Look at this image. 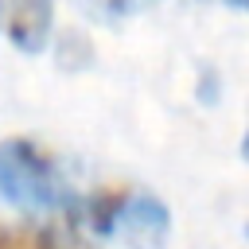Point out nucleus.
Masks as SVG:
<instances>
[{
	"label": "nucleus",
	"instance_id": "1",
	"mask_svg": "<svg viewBox=\"0 0 249 249\" xmlns=\"http://www.w3.org/2000/svg\"><path fill=\"white\" fill-rule=\"evenodd\" d=\"M0 195L27 214L82 218L86 195L62 175L58 160L27 136L0 140Z\"/></svg>",
	"mask_w": 249,
	"mask_h": 249
},
{
	"label": "nucleus",
	"instance_id": "2",
	"mask_svg": "<svg viewBox=\"0 0 249 249\" xmlns=\"http://www.w3.org/2000/svg\"><path fill=\"white\" fill-rule=\"evenodd\" d=\"M82 222L93 226L97 233L124 237L136 249H160L163 237H167V226H171L167 206L156 195H144V191H97V195H86Z\"/></svg>",
	"mask_w": 249,
	"mask_h": 249
},
{
	"label": "nucleus",
	"instance_id": "3",
	"mask_svg": "<svg viewBox=\"0 0 249 249\" xmlns=\"http://www.w3.org/2000/svg\"><path fill=\"white\" fill-rule=\"evenodd\" d=\"M51 23L54 0H0V27L23 54H39L47 47Z\"/></svg>",
	"mask_w": 249,
	"mask_h": 249
},
{
	"label": "nucleus",
	"instance_id": "4",
	"mask_svg": "<svg viewBox=\"0 0 249 249\" xmlns=\"http://www.w3.org/2000/svg\"><path fill=\"white\" fill-rule=\"evenodd\" d=\"M0 249H93L66 226L51 222H0Z\"/></svg>",
	"mask_w": 249,
	"mask_h": 249
},
{
	"label": "nucleus",
	"instance_id": "5",
	"mask_svg": "<svg viewBox=\"0 0 249 249\" xmlns=\"http://www.w3.org/2000/svg\"><path fill=\"white\" fill-rule=\"evenodd\" d=\"M226 4H233V8H241V12H249V0H226Z\"/></svg>",
	"mask_w": 249,
	"mask_h": 249
},
{
	"label": "nucleus",
	"instance_id": "6",
	"mask_svg": "<svg viewBox=\"0 0 249 249\" xmlns=\"http://www.w3.org/2000/svg\"><path fill=\"white\" fill-rule=\"evenodd\" d=\"M241 156L249 160V132H245V140H241Z\"/></svg>",
	"mask_w": 249,
	"mask_h": 249
},
{
	"label": "nucleus",
	"instance_id": "7",
	"mask_svg": "<svg viewBox=\"0 0 249 249\" xmlns=\"http://www.w3.org/2000/svg\"><path fill=\"white\" fill-rule=\"evenodd\" d=\"M245 233H249V230H245Z\"/></svg>",
	"mask_w": 249,
	"mask_h": 249
}]
</instances>
